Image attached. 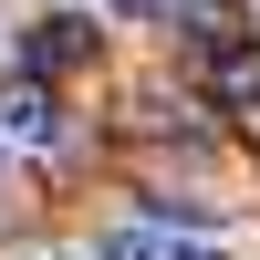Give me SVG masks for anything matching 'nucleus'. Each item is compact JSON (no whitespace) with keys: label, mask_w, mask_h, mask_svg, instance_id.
<instances>
[{"label":"nucleus","mask_w":260,"mask_h":260,"mask_svg":"<svg viewBox=\"0 0 260 260\" xmlns=\"http://www.w3.org/2000/svg\"><path fill=\"white\" fill-rule=\"evenodd\" d=\"M73 52H94V31H83V21H42L31 62H73Z\"/></svg>","instance_id":"nucleus-3"},{"label":"nucleus","mask_w":260,"mask_h":260,"mask_svg":"<svg viewBox=\"0 0 260 260\" xmlns=\"http://www.w3.org/2000/svg\"><path fill=\"white\" fill-rule=\"evenodd\" d=\"M0 198H11V156H0Z\"/></svg>","instance_id":"nucleus-6"},{"label":"nucleus","mask_w":260,"mask_h":260,"mask_svg":"<svg viewBox=\"0 0 260 260\" xmlns=\"http://www.w3.org/2000/svg\"><path fill=\"white\" fill-rule=\"evenodd\" d=\"M219 94H229V104H260V52H240V62H219Z\"/></svg>","instance_id":"nucleus-4"},{"label":"nucleus","mask_w":260,"mask_h":260,"mask_svg":"<svg viewBox=\"0 0 260 260\" xmlns=\"http://www.w3.org/2000/svg\"><path fill=\"white\" fill-rule=\"evenodd\" d=\"M94 260H240L219 240V229H177V219H125V229H104Z\"/></svg>","instance_id":"nucleus-1"},{"label":"nucleus","mask_w":260,"mask_h":260,"mask_svg":"<svg viewBox=\"0 0 260 260\" xmlns=\"http://www.w3.org/2000/svg\"><path fill=\"white\" fill-rule=\"evenodd\" d=\"M21 260H73V250H21Z\"/></svg>","instance_id":"nucleus-5"},{"label":"nucleus","mask_w":260,"mask_h":260,"mask_svg":"<svg viewBox=\"0 0 260 260\" xmlns=\"http://www.w3.org/2000/svg\"><path fill=\"white\" fill-rule=\"evenodd\" d=\"M0 146H21V156H42V146H62V115H52V83L21 62V73H0Z\"/></svg>","instance_id":"nucleus-2"}]
</instances>
